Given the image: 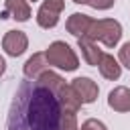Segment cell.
Segmentation results:
<instances>
[{
  "label": "cell",
  "instance_id": "cell-13",
  "mask_svg": "<svg viewBox=\"0 0 130 130\" xmlns=\"http://www.w3.org/2000/svg\"><path fill=\"white\" fill-rule=\"evenodd\" d=\"M77 47L81 49V55H83V59H85L87 65H91V67L100 65V59H102L104 53L98 49V45L93 41H89L87 37H81V39H77Z\"/></svg>",
  "mask_w": 130,
  "mask_h": 130
},
{
  "label": "cell",
  "instance_id": "cell-4",
  "mask_svg": "<svg viewBox=\"0 0 130 130\" xmlns=\"http://www.w3.org/2000/svg\"><path fill=\"white\" fill-rule=\"evenodd\" d=\"M65 8V0H43L37 12V24L41 28H53L59 22V16Z\"/></svg>",
  "mask_w": 130,
  "mask_h": 130
},
{
  "label": "cell",
  "instance_id": "cell-8",
  "mask_svg": "<svg viewBox=\"0 0 130 130\" xmlns=\"http://www.w3.org/2000/svg\"><path fill=\"white\" fill-rule=\"evenodd\" d=\"M4 14L2 18H14L18 22H26L30 18V4L28 0H6L4 2Z\"/></svg>",
  "mask_w": 130,
  "mask_h": 130
},
{
  "label": "cell",
  "instance_id": "cell-1",
  "mask_svg": "<svg viewBox=\"0 0 130 130\" xmlns=\"http://www.w3.org/2000/svg\"><path fill=\"white\" fill-rule=\"evenodd\" d=\"M63 83L65 79L53 69L24 81L10 106L8 130H59L65 110L57 91Z\"/></svg>",
  "mask_w": 130,
  "mask_h": 130
},
{
  "label": "cell",
  "instance_id": "cell-10",
  "mask_svg": "<svg viewBox=\"0 0 130 130\" xmlns=\"http://www.w3.org/2000/svg\"><path fill=\"white\" fill-rule=\"evenodd\" d=\"M47 69H51V65H49V61H47L45 51H43V53H35L32 57H28L26 63H24V67H22L26 79H37V77H39L41 73H45Z\"/></svg>",
  "mask_w": 130,
  "mask_h": 130
},
{
  "label": "cell",
  "instance_id": "cell-3",
  "mask_svg": "<svg viewBox=\"0 0 130 130\" xmlns=\"http://www.w3.org/2000/svg\"><path fill=\"white\" fill-rule=\"evenodd\" d=\"M47 61L51 67H57L61 71H75L79 67V59L77 53L71 49L69 43L65 41H53L47 49H45Z\"/></svg>",
  "mask_w": 130,
  "mask_h": 130
},
{
  "label": "cell",
  "instance_id": "cell-16",
  "mask_svg": "<svg viewBox=\"0 0 130 130\" xmlns=\"http://www.w3.org/2000/svg\"><path fill=\"white\" fill-rule=\"evenodd\" d=\"M114 2H116V0H87L85 4H89V6L95 8V10H108V8L114 6Z\"/></svg>",
  "mask_w": 130,
  "mask_h": 130
},
{
  "label": "cell",
  "instance_id": "cell-11",
  "mask_svg": "<svg viewBox=\"0 0 130 130\" xmlns=\"http://www.w3.org/2000/svg\"><path fill=\"white\" fill-rule=\"evenodd\" d=\"M57 95H59L61 108H63L65 112H75V114H77V112H79V108L83 106V104H81V100H79V95L73 91L71 83H63V85L59 87Z\"/></svg>",
  "mask_w": 130,
  "mask_h": 130
},
{
  "label": "cell",
  "instance_id": "cell-18",
  "mask_svg": "<svg viewBox=\"0 0 130 130\" xmlns=\"http://www.w3.org/2000/svg\"><path fill=\"white\" fill-rule=\"evenodd\" d=\"M73 2H75V4H85L87 0H73Z\"/></svg>",
  "mask_w": 130,
  "mask_h": 130
},
{
  "label": "cell",
  "instance_id": "cell-7",
  "mask_svg": "<svg viewBox=\"0 0 130 130\" xmlns=\"http://www.w3.org/2000/svg\"><path fill=\"white\" fill-rule=\"evenodd\" d=\"M108 106L114 112H130V87L126 85H118L108 93Z\"/></svg>",
  "mask_w": 130,
  "mask_h": 130
},
{
  "label": "cell",
  "instance_id": "cell-6",
  "mask_svg": "<svg viewBox=\"0 0 130 130\" xmlns=\"http://www.w3.org/2000/svg\"><path fill=\"white\" fill-rule=\"evenodd\" d=\"M71 87L73 91L79 95L81 104H93L98 100V93H100V87L98 83L91 79V77H75L71 81Z\"/></svg>",
  "mask_w": 130,
  "mask_h": 130
},
{
  "label": "cell",
  "instance_id": "cell-12",
  "mask_svg": "<svg viewBox=\"0 0 130 130\" xmlns=\"http://www.w3.org/2000/svg\"><path fill=\"white\" fill-rule=\"evenodd\" d=\"M98 69H100L102 77H106V79H110V81L120 79V75H122V65H120V61L114 59V55H110V53H104V55H102Z\"/></svg>",
  "mask_w": 130,
  "mask_h": 130
},
{
  "label": "cell",
  "instance_id": "cell-2",
  "mask_svg": "<svg viewBox=\"0 0 130 130\" xmlns=\"http://www.w3.org/2000/svg\"><path fill=\"white\" fill-rule=\"evenodd\" d=\"M89 41L93 43H104L106 47H116L122 39V24L116 20V18H100V20H91L89 24V30L85 35Z\"/></svg>",
  "mask_w": 130,
  "mask_h": 130
},
{
  "label": "cell",
  "instance_id": "cell-9",
  "mask_svg": "<svg viewBox=\"0 0 130 130\" xmlns=\"http://www.w3.org/2000/svg\"><path fill=\"white\" fill-rule=\"evenodd\" d=\"M91 20H93V18H91V16H87V14H83V12H73V14L67 18L65 28H67V32H69V35H73V37L81 39V37H85V35H87Z\"/></svg>",
  "mask_w": 130,
  "mask_h": 130
},
{
  "label": "cell",
  "instance_id": "cell-17",
  "mask_svg": "<svg viewBox=\"0 0 130 130\" xmlns=\"http://www.w3.org/2000/svg\"><path fill=\"white\" fill-rule=\"evenodd\" d=\"M4 71H6V61H4V57L0 55V75H4Z\"/></svg>",
  "mask_w": 130,
  "mask_h": 130
},
{
  "label": "cell",
  "instance_id": "cell-15",
  "mask_svg": "<svg viewBox=\"0 0 130 130\" xmlns=\"http://www.w3.org/2000/svg\"><path fill=\"white\" fill-rule=\"evenodd\" d=\"M79 130H108V128H106V124H104L102 120L89 118V120H85V122L81 124V128H79Z\"/></svg>",
  "mask_w": 130,
  "mask_h": 130
},
{
  "label": "cell",
  "instance_id": "cell-14",
  "mask_svg": "<svg viewBox=\"0 0 130 130\" xmlns=\"http://www.w3.org/2000/svg\"><path fill=\"white\" fill-rule=\"evenodd\" d=\"M118 61H120V65H122V67L130 69V41H128V43H124V45L120 47V53H118Z\"/></svg>",
  "mask_w": 130,
  "mask_h": 130
},
{
  "label": "cell",
  "instance_id": "cell-5",
  "mask_svg": "<svg viewBox=\"0 0 130 130\" xmlns=\"http://www.w3.org/2000/svg\"><path fill=\"white\" fill-rule=\"evenodd\" d=\"M2 49L10 57H20L28 49V37L22 30H8L2 37Z\"/></svg>",
  "mask_w": 130,
  "mask_h": 130
},
{
  "label": "cell",
  "instance_id": "cell-19",
  "mask_svg": "<svg viewBox=\"0 0 130 130\" xmlns=\"http://www.w3.org/2000/svg\"><path fill=\"white\" fill-rule=\"evenodd\" d=\"M28 2H37V0H28Z\"/></svg>",
  "mask_w": 130,
  "mask_h": 130
}]
</instances>
